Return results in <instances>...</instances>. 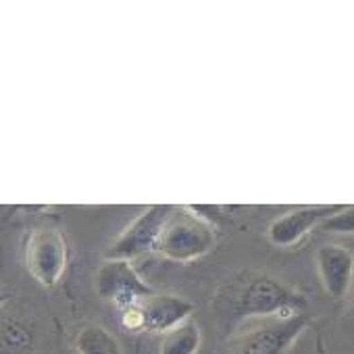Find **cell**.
Returning <instances> with one entry per match:
<instances>
[{
    "instance_id": "1",
    "label": "cell",
    "mask_w": 354,
    "mask_h": 354,
    "mask_svg": "<svg viewBox=\"0 0 354 354\" xmlns=\"http://www.w3.org/2000/svg\"><path fill=\"white\" fill-rule=\"evenodd\" d=\"M215 246V232L209 221L186 207H173L156 252L171 261H196Z\"/></svg>"
},
{
    "instance_id": "2",
    "label": "cell",
    "mask_w": 354,
    "mask_h": 354,
    "mask_svg": "<svg viewBox=\"0 0 354 354\" xmlns=\"http://www.w3.org/2000/svg\"><path fill=\"white\" fill-rule=\"evenodd\" d=\"M306 306V298L296 290L267 277H254L240 294L234 313L236 319L248 317H275V319H290L302 315Z\"/></svg>"
},
{
    "instance_id": "3",
    "label": "cell",
    "mask_w": 354,
    "mask_h": 354,
    "mask_svg": "<svg viewBox=\"0 0 354 354\" xmlns=\"http://www.w3.org/2000/svg\"><path fill=\"white\" fill-rule=\"evenodd\" d=\"M194 302L175 294H150L133 308L121 313V323L131 333H160L190 321Z\"/></svg>"
},
{
    "instance_id": "4",
    "label": "cell",
    "mask_w": 354,
    "mask_h": 354,
    "mask_svg": "<svg viewBox=\"0 0 354 354\" xmlns=\"http://www.w3.org/2000/svg\"><path fill=\"white\" fill-rule=\"evenodd\" d=\"M171 213L173 207L169 205L148 207L104 252L106 261H131L136 257L156 252L158 238Z\"/></svg>"
},
{
    "instance_id": "5",
    "label": "cell",
    "mask_w": 354,
    "mask_h": 354,
    "mask_svg": "<svg viewBox=\"0 0 354 354\" xmlns=\"http://www.w3.org/2000/svg\"><path fill=\"white\" fill-rule=\"evenodd\" d=\"M26 265L40 286L55 288L67 267V246L61 232L53 227L32 232L26 248Z\"/></svg>"
},
{
    "instance_id": "6",
    "label": "cell",
    "mask_w": 354,
    "mask_h": 354,
    "mask_svg": "<svg viewBox=\"0 0 354 354\" xmlns=\"http://www.w3.org/2000/svg\"><path fill=\"white\" fill-rule=\"evenodd\" d=\"M306 325L304 315L275 319L238 337L227 354H288Z\"/></svg>"
},
{
    "instance_id": "7",
    "label": "cell",
    "mask_w": 354,
    "mask_h": 354,
    "mask_svg": "<svg viewBox=\"0 0 354 354\" xmlns=\"http://www.w3.org/2000/svg\"><path fill=\"white\" fill-rule=\"evenodd\" d=\"M98 294L113 302L119 313H125L154 294L133 271L129 261H104L96 275Z\"/></svg>"
},
{
    "instance_id": "8",
    "label": "cell",
    "mask_w": 354,
    "mask_h": 354,
    "mask_svg": "<svg viewBox=\"0 0 354 354\" xmlns=\"http://www.w3.org/2000/svg\"><path fill=\"white\" fill-rule=\"evenodd\" d=\"M342 211V207H300L294 209L286 215H281L279 219H275L269 225V240L273 246L279 248H288L298 244L310 230H315L317 225H323L327 219H331L333 215H337Z\"/></svg>"
},
{
    "instance_id": "9",
    "label": "cell",
    "mask_w": 354,
    "mask_h": 354,
    "mask_svg": "<svg viewBox=\"0 0 354 354\" xmlns=\"http://www.w3.org/2000/svg\"><path fill=\"white\" fill-rule=\"evenodd\" d=\"M317 269L325 292L333 300L348 296L354 281V254L339 244H325L317 250Z\"/></svg>"
},
{
    "instance_id": "10",
    "label": "cell",
    "mask_w": 354,
    "mask_h": 354,
    "mask_svg": "<svg viewBox=\"0 0 354 354\" xmlns=\"http://www.w3.org/2000/svg\"><path fill=\"white\" fill-rule=\"evenodd\" d=\"M0 354H36V333L19 319H3L0 325Z\"/></svg>"
},
{
    "instance_id": "11",
    "label": "cell",
    "mask_w": 354,
    "mask_h": 354,
    "mask_svg": "<svg viewBox=\"0 0 354 354\" xmlns=\"http://www.w3.org/2000/svg\"><path fill=\"white\" fill-rule=\"evenodd\" d=\"M203 335L198 325L190 319L160 337L158 354H198Z\"/></svg>"
},
{
    "instance_id": "12",
    "label": "cell",
    "mask_w": 354,
    "mask_h": 354,
    "mask_svg": "<svg viewBox=\"0 0 354 354\" xmlns=\"http://www.w3.org/2000/svg\"><path fill=\"white\" fill-rule=\"evenodd\" d=\"M75 354H123L119 339L102 325H86L75 335Z\"/></svg>"
},
{
    "instance_id": "13",
    "label": "cell",
    "mask_w": 354,
    "mask_h": 354,
    "mask_svg": "<svg viewBox=\"0 0 354 354\" xmlns=\"http://www.w3.org/2000/svg\"><path fill=\"white\" fill-rule=\"evenodd\" d=\"M329 234H354V207H342L337 215L321 225Z\"/></svg>"
}]
</instances>
